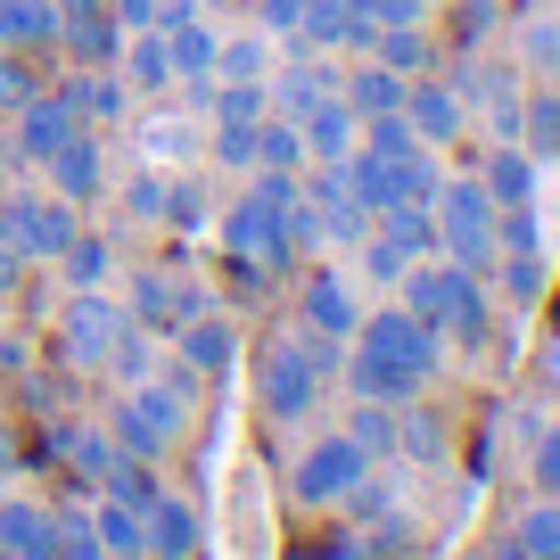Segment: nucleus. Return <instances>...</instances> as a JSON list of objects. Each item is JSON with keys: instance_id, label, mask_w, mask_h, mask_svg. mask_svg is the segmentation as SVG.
Segmentation results:
<instances>
[{"instance_id": "obj_50", "label": "nucleus", "mask_w": 560, "mask_h": 560, "mask_svg": "<svg viewBox=\"0 0 560 560\" xmlns=\"http://www.w3.org/2000/svg\"><path fill=\"white\" fill-rule=\"evenodd\" d=\"M0 247H9V182H0Z\"/></svg>"}, {"instance_id": "obj_47", "label": "nucleus", "mask_w": 560, "mask_h": 560, "mask_svg": "<svg viewBox=\"0 0 560 560\" xmlns=\"http://www.w3.org/2000/svg\"><path fill=\"white\" fill-rule=\"evenodd\" d=\"M25 272H34V264H25L18 247H0V298H18V280H25Z\"/></svg>"}, {"instance_id": "obj_1", "label": "nucleus", "mask_w": 560, "mask_h": 560, "mask_svg": "<svg viewBox=\"0 0 560 560\" xmlns=\"http://www.w3.org/2000/svg\"><path fill=\"white\" fill-rule=\"evenodd\" d=\"M429 371H438V330H429L420 314L387 305V314L354 322V354H347V387H354V396L404 404V396L429 387Z\"/></svg>"}, {"instance_id": "obj_31", "label": "nucleus", "mask_w": 560, "mask_h": 560, "mask_svg": "<svg viewBox=\"0 0 560 560\" xmlns=\"http://www.w3.org/2000/svg\"><path fill=\"white\" fill-rule=\"evenodd\" d=\"M214 74H223V83H264V74H272V34H231V42H214Z\"/></svg>"}, {"instance_id": "obj_38", "label": "nucleus", "mask_w": 560, "mask_h": 560, "mask_svg": "<svg viewBox=\"0 0 560 560\" xmlns=\"http://www.w3.org/2000/svg\"><path fill=\"white\" fill-rule=\"evenodd\" d=\"M124 214H132V223H165V174L158 165H140V174L124 182Z\"/></svg>"}, {"instance_id": "obj_11", "label": "nucleus", "mask_w": 560, "mask_h": 560, "mask_svg": "<svg viewBox=\"0 0 560 560\" xmlns=\"http://www.w3.org/2000/svg\"><path fill=\"white\" fill-rule=\"evenodd\" d=\"M124 314H132L149 338H174L190 314H207V289H198L190 272H140L132 298H124Z\"/></svg>"}, {"instance_id": "obj_9", "label": "nucleus", "mask_w": 560, "mask_h": 560, "mask_svg": "<svg viewBox=\"0 0 560 560\" xmlns=\"http://www.w3.org/2000/svg\"><path fill=\"white\" fill-rule=\"evenodd\" d=\"M371 470V454L354 438H322V445H305L298 454V470H289V494H298L305 511H330V503H347V487Z\"/></svg>"}, {"instance_id": "obj_19", "label": "nucleus", "mask_w": 560, "mask_h": 560, "mask_svg": "<svg viewBox=\"0 0 560 560\" xmlns=\"http://www.w3.org/2000/svg\"><path fill=\"white\" fill-rule=\"evenodd\" d=\"M58 91H67V107L91 124V132H100V124L116 132V124H124V107H132V100H124V74H116V67H74Z\"/></svg>"}, {"instance_id": "obj_27", "label": "nucleus", "mask_w": 560, "mask_h": 560, "mask_svg": "<svg viewBox=\"0 0 560 560\" xmlns=\"http://www.w3.org/2000/svg\"><path fill=\"white\" fill-rule=\"evenodd\" d=\"M116 74H124V91H174V58H165L158 34H124Z\"/></svg>"}, {"instance_id": "obj_48", "label": "nucleus", "mask_w": 560, "mask_h": 560, "mask_svg": "<svg viewBox=\"0 0 560 560\" xmlns=\"http://www.w3.org/2000/svg\"><path fill=\"white\" fill-rule=\"evenodd\" d=\"M18 174V149H9V124H0V182Z\"/></svg>"}, {"instance_id": "obj_13", "label": "nucleus", "mask_w": 560, "mask_h": 560, "mask_svg": "<svg viewBox=\"0 0 560 560\" xmlns=\"http://www.w3.org/2000/svg\"><path fill=\"white\" fill-rule=\"evenodd\" d=\"M158 42L174 58V83H214V25L198 18V0H165Z\"/></svg>"}, {"instance_id": "obj_10", "label": "nucleus", "mask_w": 560, "mask_h": 560, "mask_svg": "<svg viewBox=\"0 0 560 560\" xmlns=\"http://www.w3.org/2000/svg\"><path fill=\"white\" fill-rule=\"evenodd\" d=\"M0 124H9V149H18V165H42V158H58L74 132H91V124L67 107V91H34V100H18Z\"/></svg>"}, {"instance_id": "obj_5", "label": "nucleus", "mask_w": 560, "mask_h": 560, "mask_svg": "<svg viewBox=\"0 0 560 560\" xmlns=\"http://www.w3.org/2000/svg\"><path fill=\"white\" fill-rule=\"evenodd\" d=\"M429 214H438V247L462 264V272H494V198L478 190V182H438V198H429Z\"/></svg>"}, {"instance_id": "obj_15", "label": "nucleus", "mask_w": 560, "mask_h": 560, "mask_svg": "<svg viewBox=\"0 0 560 560\" xmlns=\"http://www.w3.org/2000/svg\"><path fill=\"white\" fill-rule=\"evenodd\" d=\"M42 174H50V190L67 198V207H91V198L107 190V140L100 132H74L58 158H42Z\"/></svg>"}, {"instance_id": "obj_28", "label": "nucleus", "mask_w": 560, "mask_h": 560, "mask_svg": "<svg viewBox=\"0 0 560 560\" xmlns=\"http://www.w3.org/2000/svg\"><path fill=\"white\" fill-rule=\"evenodd\" d=\"M58 272H67V289H107L116 280V247H107V231H74L67 240V256H58Z\"/></svg>"}, {"instance_id": "obj_12", "label": "nucleus", "mask_w": 560, "mask_h": 560, "mask_svg": "<svg viewBox=\"0 0 560 560\" xmlns=\"http://www.w3.org/2000/svg\"><path fill=\"white\" fill-rule=\"evenodd\" d=\"M58 50L74 58V67H116L124 50V25L107 0H58Z\"/></svg>"}, {"instance_id": "obj_3", "label": "nucleus", "mask_w": 560, "mask_h": 560, "mask_svg": "<svg viewBox=\"0 0 560 560\" xmlns=\"http://www.w3.org/2000/svg\"><path fill=\"white\" fill-rule=\"evenodd\" d=\"M338 338H322V330H280L272 347H264V363H256V387H264V412L272 420H305L314 412V396H322V380L338 371Z\"/></svg>"}, {"instance_id": "obj_52", "label": "nucleus", "mask_w": 560, "mask_h": 560, "mask_svg": "<svg viewBox=\"0 0 560 560\" xmlns=\"http://www.w3.org/2000/svg\"><path fill=\"white\" fill-rule=\"evenodd\" d=\"M116 560H149V552H116Z\"/></svg>"}, {"instance_id": "obj_45", "label": "nucleus", "mask_w": 560, "mask_h": 560, "mask_svg": "<svg viewBox=\"0 0 560 560\" xmlns=\"http://www.w3.org/2000/svg\"><path fill=\"white\" fill-rule=\"evenodd\" d=\"M298 9L305 0H256V25L264 34H298Z\"/></svg>"}, {"instance_id": "obj_44", "label": "nucleus", "mask_w": 560, "mask_h": 560, "mask_svg": "<svg viewBox=\"0 0 560 560\" xmlns=\"http://www.w3.org/2000/svg\"><path fill=\"white\" fill-rule=\"evenodd\" d=\"M107 9H116L124 34H158V18H165V0H107Z\"/></svg>"}, {"instance_id": "obj_40", "label": "nucleus", "mask_w": 560, "mask_h": 560, "mask_svg": "<svg viewBox=\"0 0 560 560\" xmlns=\"http://www.w3.org/2000/svg\"><path fill=\"white\" fill-rule=\"evenodd\" d=\"M214 165H231V174H256V124H214Z\"/></svg>"}, {"instance_id": "obj_26", "label": "nucleus", "mask_w": 560, "mask_h": 560, "mask_svg": "<svg viewBox=\"0 0 560 560\" xmlns=\"http://www.w3.org/2000/svg\"><path fill=\"white\" fill-rule=\"evenodd\" d=\"M338 100H347L354 116H396V107H404V74L380 67V58H363V67L338 83Z\"/></svg>"}, {"instance_id": "obj_42", "label": "nucleus", "mask_w": 560, "mask_h": 560, "mask_svg": "<svg viewBox=\"0 0 560 560\" xmlns=\"http://www.w3.org/2000/svg\"><path fill=\"white\" fill-rule=\"evenodd\" d=\"M34 67H25V58L18 50H0V107H18V100H34Z\"/></svg>"}, {"instance_id": "obj_53", "label": "nucleus", "mask_w": 560, "mask_h": 560, "mask_svg": "<svg viewBox=\"0 0 560 560\" xmlns=\"http://www.w3.org/2000/svg\"><path fill=\"white\" fill-rule=\"evenodd\" d=\"M0 116H9V107H0Z\"/></svg>"}, {"instance_id": "obj_51", "label": "nucleus", "mask_w": 560, "mask_h": 560, "mask_svg": "<svg viewBox=\"0 0 560 560\" xmlns=\"http://www.w3.org/2000/svg\"><path fill=\"white\" fill-rule=\"evenodd\" d=\"M9 470H18V454H9V438H0V478H9Z\"/></svg>"}, {"instance_id": "obj_34", "label": "nucleus", "mask_w": 560, "mask_h": 560, "mask_svg": "<svg viewBox=\"0 0 560 560\" xmlns=\"http://www.w3.org/2000/svg\"><path fill=\"white\" fill-rule=\"evenodd\" d=\"M347 438L363 445L371 462H380V454H396V404H380V396H354V412H347Z\"/></svg>"}, {"instance_id": "obj_32", "label": "nucleus", "mask_w": 560, "mask_h": 560, "mask_svg": "<svg viewBox=\"0 0 560 560\" xmlns=\"http://www.w3.org/2000/svg\"><path fill=\"white\" fill-rule=\"evenodd\" d=\"M371 58H380V67H396L404 83H412V74H429V34H420V25H380V34H371Z\"/></svg>"}, {"instance_id": "obj_23", "label": "nucleus", "mask_w": 560, "mask_h": 560, "mask_svg": "<svg viewBox=\"0 0 560 560\" xmlns=\"http://www.w3.org/2000/svg\"><path fill=\"white\" fill-rule=\"evenodd\" d=\"M140 511H149V560H198V511L182 503V494L158 487Z\"/></svg>"}, {"instance_id": "obj_4", "label": "nucleus", "mask_w": 560, "mask_h": 560, "mask_svg": "<svg viewBox=\"0 0 560 560\" xmlns=\"http://www.w3.org/2000/svg\"><path fill=\"white\" fill-rule=\"evenodd\" d=\"M404 314H420L438 338H487V289L454 256H412L404 264Z\"/></svg>"}, {"instance_id": "obj_8", "label": "nucleus", "mask_w": 560, "mask_h": 560, "mask_svg": "<svg viewBox=\"0 0 560 560\" xmlns=\"http://www.w3.org/2000/svg\"><path fill=\"white\" fill-rule=\"evenodd\" d=\"M83 231V207H67V198H42V190H9V247H18L25 264H58L67 256V240Z\"/></svg>"}, {"instance_id": "obj_17", "label": "nucleus", "mask_w": 560, "mask_h": 560, "mask_svg": "<svg viewBox=\"0 0 560 560\" xmlns=\"http://www.w3.org/2000/svg\"><path fill=\"white\" fill-rule=\"evenodd\" d=\"M404 124H412L429 149H445V140L462 132V91L438 83V74H412V83H404Z\"/></svg>"}, {"instance_id": "obj_22", "label": "nucleus", "mask_w": 560, "mask_h": 560, "mask_svg": "<svg viewBox=\"0 0 560 560\" xmlns=\"http://www.w3.org/2000/svg\"><path fill=\"white\" fill-rule=\"evenodd\" d=\"M0 50L50 58L58 50V0H0Z\"/></svg>"}, {"instance_id": "obj_49", "label": "nucleus", "mask_w": 560, "mask_h": 560, "mask_svg": "<svg viewBox=\"0 0 560 560\" xmlns=\"http://www.w3.org/2000/svg\"><path fill=\"white\" fill-rule=\"evenodd\" d=\"M487 560H536V552H520V544H494V552Z\"/></svg>"}, {"instance_id": "obj_18", "label": "nucleus", "mask_w": 560, "mask_h": 560, "mask_svg": "<svg viewBox=\"0 0 560 560\" xmlns=\"http://www.w3.org/2000/svg\"><path fill=\"white\" fill-rule=\"evenodd\" d=\"M140 140V165H158V174H182V165H198V124L174 116V107H158V116H140L132 124Z\"/></svg>"}, {"instance_id": "obj_7", "label": "nucleus", "mask_w": 560, "mask_h": 560, "mask_svg": "<svg viewBox=\"0 0 560 560\" xmlns=\"http://www.w3.org/2000/svg\"><path fill=\"white\" fill-rule=\"evenodd\" d=\"M132 330V314H124L107 289H67V314H58V363L67 371H107V354H116V338Z\"/></svg>"}, {"instance_id": "obj_46", "label": "nucleus", "mask_w": 560, "mask_h": 560, "mask_svg": "<svg viewBox=\"0 0 560 560\" xmlns=\"http://www.w3.org/2000/svg\"><path fill=\"white\" fill-rule=\"evenodd\" d=\"M536 487H560V429L536 445Z\"/></svg>"}, {"instance_id": "obj_35", "label": "nucleus", "mask_w": 560, "mask_h": 560, "mask_svg": "<svg viewBox=\"0 0 560 560\" xmlns=\"http://www.w3.org/2000/svg\"><path fill=\"white\" fill-rule=\"evenodd\" d=\"M165 231H207V182L182 165V174H165Z\"/></svg>"}, {"instance_id": "obj_24", "label": "nucleus", "mask_w": 560, "mask_h": 560, "mask_svg": "<svg viewBox=\"0 0 560 560\" xmlns=\"http://www.w3.org/2000/svg\"><path fill=\"white\" fill-rule=\"evenodd\" d=\"M0 552L9 560H50V503L0 494Z\"/></svg>"}, {"instance_id": "obj_33", "label": "nucleus", "mask_w": 560, "mask_h": 560, "mask_svg": "<svg viewBox=\"0 0 560 560\" xmlns=\"http://www.w3.org/2000/svg\"><path fill=\"white\" fill-rule=\"evenodd\" d=\"M256 165H280V174H305V132H298L289 116H272V107L256 116Z\"/></svg>"}, {"instance_id": "obj_36", "label": "nucleus", "mask_w": 560, "mask_h": 560, "mask_svg": "<svg viewBox=\"0 0 560 560\" xmlns=\"http://www.w3.org/2000/svg\"><path fill=\"white\" fill-rule=\"evenodd\" d=\"M520 552H536V560H560V503H527V520H520Z\"/></svg>"}, {"instance_id": "obj_54", "label": "nucleus", "mask_w": 560, "mask_h": 560, "mask_svg": "<svg viewBox=\"0 0 560 560\" xmlns=\"http://www.w3.org/2000/svg\"><path fill=\"white\" fill-rule=\"evenodd\" d=\"M478 560H487V552H478Z\"/></svg>"}, {"instance_id": "obj_37", "label": "nucleus", "mask_w": 560, "mask_h": 560, "mask_svg": "<svg viewBox=\"0 0 560 560\" xmlns=\"http://www.w3.org/2000/svg\"><path fill=\"white\" fill-rule=\"evenodd\" d=\"M396 445H404L412 462H438V454H445V420H438V412H396Z\"/></svg>"}, {"instance_id": "obj_30", "label": "nucleus", "mask_w": 560, "mask_h": 560, "mask_svg": "<svg viewBox=\"0 0 560 560\" xmlns=\"http://www.w3.org/2000/svg\"><path fill=\"white\" fill-rule=\"evenodd\" d=\"M478 190H487L494 207H527V190H536V158H520V149H494V158L478 165Z\"/></svg>"}, {"instance_id": "obj_2", "label": "nucleus", "mask_w": 560, "mask_h": 560, "mask_svg": "<svg viewBox=\"0 0 560 560\" xmlns=\"http://www.w3.org/2000/svg\"><path fill=\"white\" fill-rule=\"evenodd\" d=\"M190 396H198V371L174 354L165 371L124 387V404L107 412V438H116L124 454H140V462H165L182 445V429H190Z\"/></svg>"}, {"instance_id": "obj_21", "label": "nucleus", "mask_w": 560, "mask_h": 560, "mask_svg": "<svg viewBox=\"0 0 560 560\" xmlns=\"http://www.w3.org/2000/svg\"><path fill=\"white\" fill-rule=\"evenodd\" d=\"M298 305H305V330H322V338H354V322H363V305H354V289L338 272H305Z\"/></svg>"}, {"instance_id": "obj_25", "label": "nucleus", "mask_w": 560, "mask_h": 560, "mask_svg": "<svg viewBox=\"0 0 560 560\" xmlns=\"http://www.w3.org/2000/svg\"><path fill=\"white\" fill-rule=\"evenodd\" d=\"M91 527H100L107 560H116V552H149V511L124 503V494H91Z\"/></svg>"}, {"instance_id": "obj_39", "label": "nucleus", "mask_w": 560, "mask_h": 560, "mask_svg": "<svg viewBox=\"0 0 560 560\" xmlns=\"http://www.w3.org/2000/svg\"><path fill=\"white\" fill-rule=\"evenodd\" d=\"M520 124H527V140H536V158H560V100L552 91H536V100L520 107Z\"/></svg>"}, {"instance_id": "obj_20", "label": "nucleus", "mask_w": 560, "mask_h": 560, "mask_svg": "<svg viewBox=\"0 0 560 560\" xmlns=\"http://www.w3.org/2000/svg\"><path fill=\"white\" fill-rule=\"evenodd\" d=\"M298 132H305V165H330V158H347L354 140H363V116L330 91L322 107H305V116H298Z\"/></svg>"}, {"instance_id": "obj_43", "label": "nucleus", "mask_w": 560, "mask_h": 560, "mask_svg": "<svg viewBox=\"0 0 560 560\" xmlns=\"http://www.w3.org/2000/svg\"><path fill=\"white\" fill-rule=\"evenodd\" d=\"M487 25H494V0H462V9H454V42H462V50H478Z\"/></svg>"}, {"instance_id": "obj_16", "label": "nucleus", "mask_w": 560, "mask_h": 560, "mask_svg": "<svg viewBox=\"0 0 560 560\" xmlns=\"http://www.w3.org/2000/svg\"><path fill=\"white\" fill-rule=\"evenodd\" d=\"M174 354L198 371V380H223V371H231V354H240V322L207 305V314H190V322L174 330Z\"/></svg>"}, {"instance_id": "obj_29", "label": "nucleus", "mask_w": 560, "mask_h": 560, "mask_svg": "<svg viewBox=\"0 0 560 560\" xmlns=\"http://www.w3.org/2000/svg\"><path fill=\"white\" fill-rule=\"evenodd\" d=\"M50 560H107L100 527H91V503H50Z\"/></svg>"}, {"instance_id": "obj_6", "label": "nucleus", "mask_w": 560, "mask_h": 560, "mask_svg": "<svg viewBox=\"0 0 560 560\" xmlns=\"http://www.w3.org/2000/svg\"><path fill=\"white\" fill-rule=\"evenodd\" d=\"M280 214L289 207H264V198H231V214H223V256H231V272L256 289V280H272V272H289V231H280Z\"/></svg>"}, {"instance_id": "obj_14", "label": "nucleus", "mask_w": 560, "mask_h": 560, "mask_svg": "<svg viewBox=\"0 0 560 560\" xmlns=\"http://www.w3.org/2000/svg\"><path fill=\"white\" fill-rule=\"evenodd\" d=\"M330 91H338V74L322 67V50H298L289 67H272V74H264V107H272V116H289V124H298L305 107H322Z\"/></svg>"}, {"instance_id": "obj_41", "label": "nucleus", "mask_w": 560, "mask_h": 560, "mask_svg": "<svg viewBox=\"0 0 560 560\" xmlns=\"http://www.w3.org/2000/svg\"><path fill=\"white\" fill-rule=\"evenodd\" d=\"M503 298H520V305L544 298V264H536V247H520V256L503 264Z\"/></svg>"}]
</instances>
